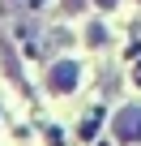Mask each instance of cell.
I'll use <instances>...</instances> for the list:
<instances>
[{
	"mask_svg": "<svg viewBox=\"0 0 141 146\" xmlns=\"http://www.w3.org/2000/svg\"><path fill=\"white\" fill-rule=\"evenodd\" d=\"M115 137L120 142H141V108H120L115 112Z\"/></svg>",
	"mask_w": 141,
	"mask_h": 146,
	"instance_id": "6da1fadb",
	"label": "cell"
},
{
	"mask_svg": "<svg viewBox=\"0 0 141 146\" xmlns=\"http://www.w3.org/2000/svg\"><path fill=\"white\" fill-rule=\"evenodd\" d=\"M77 73H81V69H77L73 60H60V64L51 69V78H47V82H51V90H73V82H77Z\"/></svg>",
	"mask_w": 141,
	"mask_h": 146,
	"instance_id": "7a4b0ae2",
	"label": "cell"
},
{
	"mask_svg": "<svg viewBox=\"0 0 141 146\" xmlns=\"http://www.w3.org/2000/svg\"><path fill=\"white\" fill-rule=\"evenodd\" d=\"M98 9H115V0H98Z\"/></svg>",
	"mask_w": 141,
	"mask_h": 146,
	"instance_id": "3957f363",
	"label": "cell"
}]
</instances>
